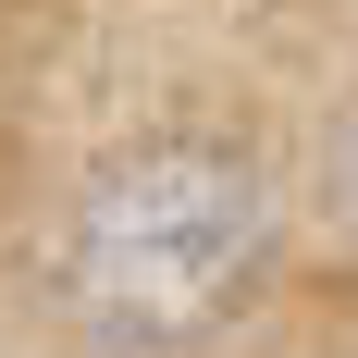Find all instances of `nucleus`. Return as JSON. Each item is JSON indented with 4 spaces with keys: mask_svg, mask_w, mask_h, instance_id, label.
Returning a JSON list of instances; mask_svg holds the SVG:
<instances>
[{
    "mask_svg": "<svg viewBox=\"0 0 358 358\" xmlns=\"http://www.w3.org/2000/svg\"><path fill=\"white\" fill-rule=\"evenodd\" d=\"M259 248H272V198L235 148H136L74 198L62 285L99 334L185 346L259 285Z\"/></svg>",
    "mask_w": 358,
    "mask_h": 358,
    "instance_id": "nucleus-1",
    "label": "nucleus"
}]
</instances>
